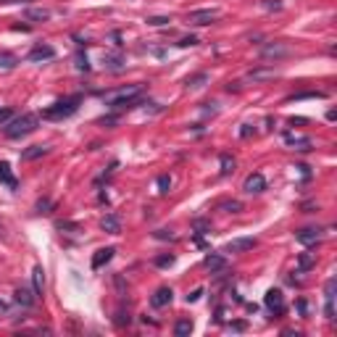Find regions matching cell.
Returning a JSON list of instances; mask_svg holds the SVG:
<instances>
[{
	"label": "cell",
	"mask_w": 337,
	"mask_h": 337,
	"mask_svg": "<svg viewBox=\"0 0 337 337\" xmlns=\"http://www.w3.org/2000/svg\"><path fill=\"white\" fill-rule=\"evenodd\" d=\"M82 103V95H72V98H63L53 105H48L42 111V116L45 119H50V121H61V119H69L72 114H77V108Z\"/></svg>",
	"instance_id": "obj_1"
},
{
	"label": "cell",
	"mask_w": 337,
	"mask_h": 337,
	"mask_svg": "<svg viewBox=\"0 0 337 337\" xmlns=\"http://www.w3.org/2000/svg\"><path fill=\"white\" fill-rule=\"evenodd\" d=\"M37 121H40V116H34V114L16 116V119H11L8 124H3V134H6V137H11V140H19V137H24V134L34 132V129H37Z\"/></svg>",
	"instance_id": "obj_2"
},
{
	"label": "cell",
	"mask_w": 337,
	"mask_h": 337,
	"mask_svg": "<svg viewBox=\"0 0 337 337\" xmlns=\"http://www.w3.org/2000/svg\"><path fill=\"white\" fill-rule=\"evenodd\" d=\"M140 93H143V87L140 84H132V87H124V90H119V93H111L108 98H105V103L111 105V108H132V105H137L140 103Z\"/></svg>",
	"instance_id": "obj_3"
},
{
	"label": "cell",
	"mask_w": 337,
	"mask_h": 337,
	"mask_svg": "<svg viewBox=\"0 0 337 337\" xmlns=\"http://www.w3.org/2000/svg\"><path fill=\"white\" fill-rule=\"evenodd\" d=\"M216 19H219V11H214V8H200V11H190L187 13V21L192 27H208V24H214Z\"/></svg>",
	"instance_id": "obj_4"
},
{
	"label": "cell",
	"mask_w": 337,
	"mask_h": 337,
	"mask_svg": "<svg viewBox=\"0 0 337 337\" xmlns=\"http://www.w3.org/2000/svg\"><path fill=\"white\" fill-rule=\"evenodd\" d=\"M263 303H266L269 311L285 313V295H282V290H269V293L263 295Z\"/></svg>",
	"instance_id": "obj_5"
},
{
	"label": "cell",
	"mask_w": 337,
	"mask_h": 337,
	"mask_svg": "<svg viewBox=\"0 0 337 337\" xmlns=\"http://www.w3.org/2000/svg\"><path fill=\"white\" fill-rule=\"evenodd\" d=\"M256 245H258L256 237H237L227 242V253H245V251H253Z\"/></svg>",
	"instance_id": "obj_6"
},
{
	"label": "cell",
	"mask_w": 337,
	"mask_h": 337,
	"mask_svg": "<svg viewBox=\"0 0 337 337\" xmlns=\"http://www.w3.org/2000/svg\"><path fill=\"white\" fill-rule=\"evenodd\" d=\"M242 190L245 192H251V195H258V192H263L266 190V179H263V174H248V179H245V185H242Z\"/></svg>",
	"instance_id": "obj_7"
},
{
	"label": "cell",
	"mask_w": 337,
	"mask_h": 337,
	"mask_svg": "<svg viewBox=\"0 0 337 337\" xmlns=\"http://www.w3.org/2000/svg\"><path fill=\"white\" fill-rule=\"evenodd\" d=\"M53 56H56V50L50 48V45H34L27 58H29L32 63H40V61H50Z\"/></svg>",
	"instance_id": "obj_8"
},
{
	"label": "cell",
	"mask_w": 337,
	"mask_h": 337,
	"mask_svg": "<svg viewBox=\"0 0 337 337\" xmlns=\"http://www.w3.org/2000/svg\"><path fill=\"white\" fill-rule=\"evenodd\" d=\"M171 298H174L171 287H158V290L153 293V298H150V306H153V308H164V306L171 303Z\"/></svg>",
	"instance_id": "obj_9"
},
{
	"label": "cell",
	"mask_w": 337,
	"mask_h": 337,
	"mask_svg": "<svg viewBox=\"0 0 337 337\" xmlns=\"http://www.w3.org/2000/svg\"><path fill=\"white\" fill-rule=\"evenodd\" d=\"M295 240H298L300 245H316V242L322 240V229H313V227H306V229H300V232H295Z\"/></svg>",
	"instance_id": "obj_10"
},
{
	"label": "cell",
	"mask_w": 337,
	"mask_h": 337,
	"mask_svg": "<svg viewBox=\"0 0 337 337\" xmlns=\"http://www.w3.org/2000/svg\"><path fill=\"white\" fill-rule=\"evenodd\" d=\"M293 50L287 48V45H282V42H274V45H266V48L261 50V56L263 58H285V56H290Z\"/></svg>",
	"instance_id": "obj_11"
},
{
	"label": "cell",
	"mask_w": 337,
	"mask_h": 337,
	"mask_svg": "<svg viewBox=\"0 0 337 337\" xmlns=\"http://www.w3.org/2000/svg\"><path fill=\"white\" fill-rule=\"evenodd\" d=\"M34 298H37V293H34V290H27V287H19L16 293H13V300H16L19 306H24V308H32V306H34Z\"/></svg>",
	"instance_id": "obj_12"
},
{
	"label": "cell",
	"mask_w": 337,
	"mask_h": 337,
	"mask_svg": "<svg viewBox=\"0 0 337 337\" xmlns=\"http://www.w3.org/2000/svg\"><path fill=\"white\" fill-rule=\"evenodd\" d=\"M203 266H206L208 272L214 274V272H221V269L227 266V258H224L221 253H208V256L203 258Z\"/></svg>",
	"instance_id": "obj_13"
},
{
	"label": "cell",
	"mask_w": 337,
	"mask_h": 337,
	"mask_svg": "<svg viewBox=\"0 0 337 337\" xmlns=\"http://www.w3.org/2000/svg\"><path fill=\"white\" fill-rule=\"evenodd\" d=\"M114 253H116L114 248H100V251L93 256V269H95V272H98V269H103L111 258H114Z\"/></svg>",
	"instance_id": "obj_14"
},
{
	"label": "cell",
	"mask_w": 337,
	"mask_h": 337,
	"mask_svg": "<svg viewBox=\"0 0 337 337\" xmlns=\"http://www.w3.org/2000/svg\"><path fill=\"white\" fill-rule=\"evenodd\" d=\"M0 185H8L11 190H16V187H19L16 176L11 174V166H8L6 161H0Z\"/></svg>",
	"instance_id": "obj_15"
},
{
	"label": "cell",
	"mask_w": 337,
	"mask_h": 337,
	"mask_svg": "<svg viewBox=\"0 0 337 337\" xmlns=\"http://www.w3.org/2000/svg\"><path fill=\"white\" fill-rule=\"evenodd\" d=\"M100 227H103L105 232H111V235H119V232H121V224H119V216H116V214H108V216H103Z\"/></svg>",
	"instance_id": "obj_16"
},
{
	"label": "cell",
	"mask_w": 337,
	"mask_h": 337,
	"mask_svg": "<svg viewBox=\"0 0 337 337\" xmlns=\"http://www.w3.org/2000/svg\"><path fill=\"white\" fill-rule=\"evenodd\" d=\"M42 287H45V272H42V266H34L32 269V290L37 295H42Z\"/></svg>",
	"instance_id": "obj_17"
},
{
	"label": "cell",
	"mask_w": 337,
	"mask_h": 337,
	"mask_svg": "<svg viewBox=\"0 0 337 337\" xmlns=\"http://www.w3.org/2000/svg\"><path fill=\"white\" fill-rule=\"evenodd\" d=\"M45 153H48V148H42V145H29L24 153H21V158H24V161H34V158H42Z\"/></svg>",
	"instance_id": "obj_18"
},
{
	"label": "cell",
	"mask_w": 337,
	"mask_h": 337,
	"mask_svg": "<svg viewBox=\"0 0 337 337\" xmlns=\"http://www.w3.org/2000/svg\"><path fill=\"white\" fill-rule=\"evenodd\" d=\"M313 263H316V253H300L298 256V269H300V272L313 269Z\"/></svg>",
	"instance_id": "obj_19"
},
{
	"label": "cell",
	"mask_w": 337,
	"mask_h": 337,
	"mask_svg": "<svg viewBox=\"0 0 337 337\" xmlns=\"http://www.w3.org/2000/svg\"><path fill=\"white\" fill-rule=\"evenodd\" d=\"M287 145H298L295 150H311V140L308 137H295V134H287Z\"/></svg>",
	"instance_id": "obj_20"
},
{
	"label": "cell",
	"mask_w": 337,
	"mask_h": 337,
	"mask_svg": "<svg viewBox=\"0 0 337 337\" xmlns=\"http://www.w3.org/2000/svg\"><path fill=\"white\" fill-rule=\"evenodd\" d=\"M216 208H219V211H227V214H240V211H242V203H240V200H221Z\"/></svg>",
	"instance_id": "obj_21"
},
{
	"label": "cell",
	"mask_w": 337,
	"mask_h": 337,
	"mask_svg": "<svg viewBox=\"0 0 337 337\" xmlns=\"http://www.w3.org/2000/svg\"><path fill=\"white\" fill-rule=\"evenodd\" d=\"M24 16L32 19V21H48V19H50V11H45V8H27Z\"/></svg>",
	"instance_id": "obj_22"
},
{
	"label": "cell",
	"mask_w": 337,
	"mask_h": 337,
	"mask_svg": "<svg viewBox=\"0 0 337 337\" xmlns=\"http://www.w3.org/2000/svg\"><path fill=\"white\" fill-rule=\"evenodd\" d=\"M190 332H192V322H190V319H182V322L174 324V334H176V337H187Z\"/></svg>",
	"instance_id": "obj_23"
},
{
	"label": "cell",
	"mask_w": 337,
	"mask_h": 337,
	"mask_svg": "<svg viewBox=\"0 0 337 337\" xmlns=\"http://www.w3.org/2000/svg\"><path fill=\"white\" fill-rule=\"evenodd\" d=\"M219 161H221V174H232V171H235V158H232V155L224 153Z\"/></svg>",
	"instance_id": "obj_24"
},
{
	"label": "cell",
	"mask_w": 337,
	"mask_h": 337,
	"mask_svg": "<svg viewBox=\"0 0 337 337\" xmlns=\"http://www.w3.org/2000/svg\"><path fill=\"white\" fill-rule=\"evenodd\" d=\"M203 82H208V74L206 72H200V74H195V77H187V87H203Z\"/></svg>",
	"instance_id": "obj_25"
},
{
	"label": "cell",
	"mask_w": 337,
	"mask_h": 337,
	"mask_svg": "<svg viewBox=\"0 0 337 337\" xmlns=\"http://www.w3.org/2000/svg\"><path fill=\"white\" fill-rule=\"evenodd\" d=\"M169 21H171L169 16H150L148 24H150V27H164V24H169Z\"/></svg>",
	"instance_id": "obj_26"
},
{
	"label": "cell",
	"mask_w": 337,
	"mask_h": 337,
	"mask_svg": "<svg viewBox=\"0 0 337 337\" xmlns=\"http://www.w3.org/2000/svg\"><path fill=\"white\" fill-rule=\"evenodd\" d=\"M169 187H171V179H169L166 174H161V176H158V192H164V195H166V192H169Z\"/></svg>",
	"instance_id": "obj_27"
},
{
	"label": "cell",
	"mask_w": 337,
	"mask_h": 337,
	"mask_svg": "<svg viewBox=\"0 0 337 337\" xmlns=\"http://www.w3.org/2000/svg\"><path fill=\"white\" fill-rule=\"evenodd\" d=\"M334 287H337V279H327V287H324L327 300H334Z\"/></svg>",
	"instance_id": "obj_28"
},
{
	"label": "cell",
	"mask_w": 337,
	"mask_h": 337,
	"mask_svg": "<svg viewBox=\"0 0 337 337\" xmlns=\"http://www.w3.org/2000/svg\"><path fill=\"white\" fill-rule=\"evenodd\" d=\"M198 42H200V40L190 34V37H182V40H179L176 45H179V48H192V45H198Z\"/></svg>",
	"instance_id": "obj_29"
},
{
	"label": "cell",
	"mask_w": 337,
	"mask_h": 337,
	"mask_svg": "<svg viewBox=\"0 0 337 337\" xmlns=\"http://www.w3.org/2000/svg\"><path fill=\"white\" fill-rule=\"evenodd\" d=\"M171 263H174V256H171V253H166V256H158V258H155V266H161V269H164V266H171Z\"/></svg>",
	"instance_id": "obj_30"
},
{
	"label": "cell",
	"mask_w": 337,
	"mask_h": 337,
	"mask_svg": "<svg viewBox=\"0 0 337 337\" xmlns=\"http://www.w3.org/2000/svg\"><path fill=\"white\" fill-rule=\"evenodd\" d=\"M272 77H274V72H261V69L251 74V79H272Z\"/></svg>",
	"instance_id": "obj_31"
},
{
	"label": "cell",
	"mask_w": 337,
	"mask_h": 337,
	"mask_svg": "<svg viewBox=\"0 0 337 337\" xmlns=\"http://www.w3.org/2000/svg\"><path fill=\"white\" fill-rule=\"evenodd\" d=\"M0 66H3V69H13L16 61H13L11 56H0Z\"/></svg>",
	"instance_id": "obj_32"
},
{
	"label": "cell",
	"mask_w": 337,
	"mask_h": 337,
	"mask_svg": "<svg viewBox=\"0 0 337 337\" xmlns=\"http://www.w3.org/2000/svg\"><path fill=\"white\" fill-rule=\"evenodd\" d=\"M195 229H198L200 235H203V232H208V229H211V224H208V221H203V219H198V221H195Z\"/></svg>",
	"instance_id": "obj_33"
},
{
	"label": "cell",
	"mask_w": 337,
	"mask_h": 337,
	"mask_svg": "<svg viewBox=\"0 0 337 337\" xmlns=\"http://www.w3.org/2000/svg\"><path fill=\"white\" fill-rule=\"evenodd\" d=\"M37 214H50V200H40V203H37Z\"/></svg>",
	"instance_id": "obj_34"
},
{
	"label": "cell",
	"mask_w": 337,
	"mask_h": 337,
	"mask_svg": "<svg viewBox=\"0 0 337 337\" xmlns=\"http://www.w3.org/2000/svg\"><path fill=\"white\" fill-rule=\"evenodd\" d=\"M108 66H111V69H119V66H121V58H119V56H108Z\"/></svg>",
	"instance_id": "obj_35"
},
{
	"label": "cell",
	"mask_w": 337,
	"mask_h": 337,
	"mask_svg": "<svg viewBox=\"0 0 337 337\" xmlns=\"http://www.w3.org/2000/svg\"><path fill=\"white\" fill-rule=\"evenodd\" d=\"M155 237H158V240H174V235L166 232V229H158V232H155Z\"/></svg>",
	"instance_id": "obj_36"
},
{
	"label": "cell",
	"mask_w": 337,
	"mask_h": 337,
	"mask_svg": "<svg viewBox=\"0 0 337 337\" xmlns=\"http://www.w3.org/2000/svg\"><path fill=\"white\" fill-rule=\"evenodd\" d=\"M200 295H203V290H200V287H198V290H195V293H192V295H187V303H195V300H198Z\"/></svg>",
	"instance_id": "obj_37"
},
{
	"label": "cell",
	"mask_w": 337,
	"mask_h": 337,
	"mask_svg": "<svg viewBox=\"0 0 337 337\" xmlns=\"http://www.w3.org/2000/svg\"><path fill=\"white\" fill-rule=\"evenodd\" d=\"M11 121V111H0V124H8Z\"/></svg>",
	"instance_id": "obj_38"
},
{
	"label": "cell",
	"mask_w": 337,
	"mask_h": 337,
	"mask_svg": "<svg viewBox=\"0 0 337 337\" xmlns=\"http://www.w3.org/2000/svg\"><path fill=\"white\" fill-rule=\"evenodd\" d=\"M295 306H298V311L303 313V316H306V313H308V303H306V300H298Z\"/></svg>",
	"instance_id": "obj_39"
},
{
	"label": "cell",
	"mask_w": 337,
	"mask_h": 337,
	"mask_svg": "<svg viewBox=\"0 0 337 337\" xmlns=\"http://www.w3.org/2000/svg\"><path fill=\"white\" fill-rule=\"evenodd\" d=\"M263 8H282V3H277V0H274V3H272V0H263Z\"/></svg>",
	"instance_id": "obj_40"
},
{
	"label": "cell",
	"mask_w": 337,
	"mask_h": 337,
	"mask_svg": "<svg viewBox=\"0 0 337 337\" xmlns=\"http://www.w3.org/2000/svg\"><path fill=\"white\" fill-rule=\"evenodd\" d=\"M3 311H6V303H3V300H0V313H3Z\"/></svg>",
	"instance_id": "obj_41"
},
{
	"label": "cell",
	"mask_w": 337,
	"mask_h": 337,
	"mask_svg": "<svg viewBox=\"0 0 337 337\" xmlns=\"http://www.w3.org/2000/svg\"><path fill=\"white\" fill-rule=\"evenodd\" d=\"M24 3H29V0H24Z\"/></svg>",
	"instance_id": "obj_42"
}]
</instances>
